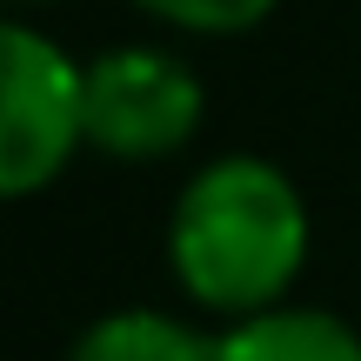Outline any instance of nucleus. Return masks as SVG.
Instances as JSON below:
<instances>
[{"label":"nucleus","instance_id":"obj_4","mask_svg":"<svg viewBox=\"0 0 361 361\" xmlns=\"http://www.w3.org/2000/svg\"><path fill=\"white\" fill-rule=\"evenodd\" d=\"M214 361H361V335L328 308H281L241 314L214 335Z\"/></svg>","mask_w":361,"mask_h":361},{"label":"nucleus","instance_id":"obj_5","mask_svg":"<svg viewBox=\"0 0 361 361\" xmlns=\"http://www.w3.org/2000/svg\"><path fill=\"white\" fill-rule=\"evenodd\" d=\"M67 361H214V335L168 308H114L74 335Z\"/></svg>","mask_w":361,"mask_h":361},{"label":"nucleus","instance_id":"obj_1","mask_svg":"<svg viewBox=\"0 0 361 361\" xmlns=\"http://www.w3.org/2000/svg\"><path fill=\"white\" fill-rule=\"evenodd\" d=\"M314 221L295 174L261 154H221L188 174L168 214V268L194 308L241 322L281 308L308 268Z\"/></svg>","mask_w":361,"mask_h":361},{"label":"nucleus","instance_id":"obj_6","mask_svg":"<svg viewBox=\"0 0 361 361\" xmlns=\"http://www.w3.org/2000/svg\"><path fill=\"white\" fill-rule=\"evenodd\" d=\"M147 20L174 27V34H207V40H228V34H255L281 0H134Z\"/></svg>","mask_w":361,"mask_h":361},{"label":"nucleus","instance_id":"obj_2","mask_svg":"<svg viewBox=\"0 0 361 361\" xmlns=\"http://www.w3.org/2000/svg\"><path fill=\"white\" fill-rule=\"evenodd\" d=\"M207 94L174 47L128 40L80 67V134L107 161H168L201 134Z\"/></svg>","mask_w":361,"mask_h":361},{"label":"nucleus","instance_id":"obj_7","mask_svg":"<svg viewBox=\"0 0 361 361\" xmlns=\"http://www.w3.org/2000/svg\"><path fill=\"white\" fill-rule=\"evenodd\" d=\"M0 7H40V0H0Z\"/></svg>","mask_w":361,"mask_h":361},{"label":"nucleus","instance_id":"obj_3","mask_svg":"<svg viewBox=\"0 0 361 361\" xmlns=\"http://www.w3.org/2000/svg\"><path fill=\"white\" fill-rule=\"evenodd\" d=\"M80 147V61L0 13V201L54 188Z\"/></svg>","mask_w":361,"mask_h":361}]
</instances>
